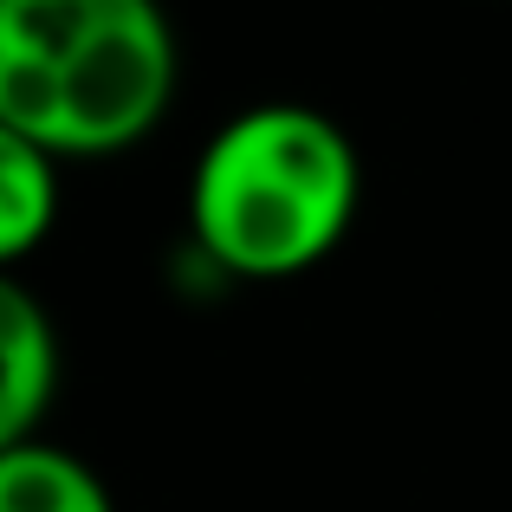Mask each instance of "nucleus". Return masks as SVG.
<instances>
[{
  "label": "nucleus",
  "instance_id": "nucleus-1",
  "mask_svg": "<svg viewBox=\"0 0 512 512\" xmlns=\"http://www.w3.org/2000/svg\"><path fill=\"white\" fill-rule=\"evenodd\" d=\"M363 208V156L312 104H247L188 169V240L221 279L286 286L325 266Z\"/></svg>",
  "mask_w": 512,
  "mask_h": 512
},
{
  "label": "nucleus",
  "instance_id": "nucleus-2",
  "mask_svg": "<svg viewBox=\"0 0 512 512\" xmlns=\"http://www.w3.org/2000/svg\"><path fill=\"white\" fill-rule=\"evenodd\" d=\"M175 85L182 46L163 0H0V124L59 163L137 150Z\"/></svg>",
  "mask_w": 512,
  "mask_h": 512
},
{
  "label": "nucleus",
  "instance_id": "nucleus-3",
  "mask_svg": "<svg viewBox=\"0 0 512 512\" xmlns=\"http://www.w3.org/2000/svg\"><path fill=\"white\" fill-rule=\"evenodd\" d=\"M59 325L20 273H0V454L39 435L59 396Z\"/></svg>",
  "mask_w": 512,
  "mask_h": 512
},
{
  "label": "nucleus",
  "instance_id": "nucleus-4",
  "mask_svg": "<svg viewBox=\"0 0 512 512\" xmlns=\"http://www.w3.org/2000/svg\"><path fill=\"white\" fill-rule=\"evenodd\" d=\"M59 156H46L33 137L0 124V273H20V260H33L59 227Z\"/></svg>",
  "mask_w": 512,
  "mask_h": 512
},
{
  "label": "nucleus",
  "instance_id": "nucleus-5",
  "mask_svg": "<svg viewBox=\"0 0 512 512\" xmlns=\"http://www.w3.org/2000/svg\"><path fill=\"white\" fill-rule=\"evenodd\" d=\"M0 512H117V500L85 454L33 435L0 454Z\"/></svg>",
  "mask_w": 512,
  "mask_h": 512
}]
</instances>
